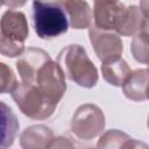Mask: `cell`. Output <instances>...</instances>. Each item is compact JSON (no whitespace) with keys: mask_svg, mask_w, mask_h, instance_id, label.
<instances>
[{"mask_svg":"<svg viewBox=\"0 0 149 149\" xmlns=\"http://www.w3.org/2000/svg\"><path fill=\"white\" fill-rule=\"evenodd\" d=\"M57 63L64 74L81 87L91 88L98 81V70L79 44H69L63 48L57 56Z\"/></svg>","mask_w":149,"mask_h":149,"instance_id":"obj_1","label":"cell"},{"mask_svg":"<svg viewBox=\"0 0 149 149\" xmlns=\"http://www.w3.org/2000/svg\"><path fill=\"white\" fill-rule=\"evenodd\" d=\"M33 24L42 40H51L68 31L69 20L61 1H34Z\"/></svg>","mask_w":149,"mask_h":149,"instance_id":"obj_2","label":"cell"},{"mask_svg":"<svg viewBox=\"0 0 149 149\" xmlns=\"http://www.w3.org/2000/svg\"><path fill=\"white\" fill-rule=\"evenodd\" d=\"M10 94L20 111L34 120H45L50 118L57 107V105L48 100L37 87L30 84L17 83Z\"/></svg>","mask_w":149,"mask_h":149,"instance_id":"obj_3","label":"cell"},{"mask_svg":"<svg viewBox=\"0 0 149 149\" xmlns=\"http://www.w3.org/2000/svg\"><path fill=\"white\" fill-rule=\"evenodd\" d=\"M104 128L105 115L102 111L93 104L80 105L71 119V132L80 140H93L102 133Z\"/></svg>","mask_w":149,"mask_h":149,"instance_id":"obj_4","label":"cell"},{"mask_svg":"<svg viewBox=\"0 0 149 149\" xmlns=\"http://www.w3.org/2000/svg\"><path fill=\"white\" fill-rule=\"evenodd\" d=\"M33 86L51 102L58 104L66 91L65 74L57 62L50 59L36 73Z\"/></svg>","mask_w":149,"mask_h":149,"instance_id":"obj_5","label":"cell"},{"mask_svg":"<svg viewBox=\"0 0 149 149\" xmlns=\"http://www.w3.org/2000/svg\"><path fill=\"white\" fill-rule=\"evenodd\" d=\"M94 26L102 30L122 34L127 17L128 7L119 1H94Z\"/></svg>","mask_w":149,"mask_h":149,"instance_id":"obj_6","label":"cell"},{"mask_svg":"<svg viewBox=\"0 0 149 149\" xmlns=\"http://www.w3.org/2000/svg\"><path fill=\"white\" fill-rule=\"evenodd\" d=\"M88 36L93 50L101 62L121 57L123 43L121 37L114 31L99 29L92 23L88 27Z\"/></svg>","mask_w":149,"mask_h":149,"instance_id":"obj_7","label":"cell"},{"mask_svg":"<svg viewBox=\"0 0 149 149\" xmlns=\"http://www.w3.org/2000/svg\"><path fill=\"white\" fill-rule=\"evenodd\" d=\"M29 28L26 15L15 9L6 10L0 19V36L16 44H24Z\"/></svg>","mask_w":149,"mask_h":149,"instance_id":"obj_8","label":"cell"},{"mask_svg":"<svg viewBox=\"0 0 149 149\" xmlns=\"http://www.w3.org/2000/svg\"><path fill=\"white\" fill-rule=\"evenodd\" d=\"M50 59L51 57L45 50L36 47L28 48L16 61V69L22 83L31 85L37 71Z\"/></svg>","mask_w":149,"mask_h":149,"instance_id":"obj_9","label":"cell"},{"mask_svg":"<svg viewBox=\"0 0 149 149\" xmlns=\"http://www.w3.org/2000/svg\"><path fill=\"white\" fill-rule=\"evenodd\" d=\"M61 3L68 15L70 26L73 29H85L92 24L93 13L86 1L68 0L61 1Z\"/></svg>","mask_w":149,"mask_h":149,"instance_id":"obj_10","label":"cell"},{"mask_svg":"<svg viewBox=\"0 0 149 149\" xmlns=\"http://www.w3.org/2000/svg\"><path fill=\"white\" fill-rule=\"evenodd\" d=\"M19 130V121L13 109L0 100V149H9Z\"/></svg>","mask_w":149,"mask_h":149,"instance_id":"obj_11","label":"cell"},{"mask_svg":"<svg viewBox=\"0 0 149 149\" xmlns=\"http://www.w3.org/2000/svg\"><path fill=\"white\" fill-rule=\"evenodd\" d=\"M148 70L140 69L130 72L122 85L123 94L134 101H144L148 98Z\"/></svg>","mask_w":149,"mask_h":149,"instance_id":"obj_12","label":"cell"},{"mask_svg":"<svg viewBox=\"0 0 149 149\" xmlns=\"http://www.w3.org/2000/svg\"><path fill=\"white\" fill-rule=\"evenodd\" d=\"M52 137L51 128L45 125H34L21 133L20 146L22 149H45Z\"/></svg>","mask_w":149,"mask_h":149,"instance_id":"obj_13","label":"cell"},{"mask_svg":"<svg viewBox=\"0 0 149 149\" xmlns=\"http://www.w3.org/2000/svg\"><path fill=\"white\" fill-rule=\"evenodd\" d=\"M130 72L128 63L121 57L101 62L102 78L113 86H122Z\"/></svg>","mask_w":149,"mask_h":149,"instance_id":"obj_14","label":"cell"},{"mask_svg":"<svg viewBox=\"0 0 149 149\" xmlns=\"http://www.w3.org/2000/svg\"><path fill=\"white\" fill-rule=\"evenodd\" d=\"M129 137L128 134L119 130V129H111L104 133L98 143V149H120L121 144Z\"/></svg>","mask_w":149,"mask_h":149,"instance_id":"obj_15","label":"cell"},{"mask_svg":"<svg viewBox=\"0 0 149 149\" xmlns=\"http://www.w3.org/2000/svg\"><path fill=\"white\" fill-rule=\"evenodd\" d=\"M130 51L134 58L143 64L148 63V30L136 34L130 44Z\"/></svg>","mask_w":149,"mask_h":149,"instance_id":"obj_16","label":"cell"},{"mask_svg":"<svg viewBox=\"0 0 149 149\" xmlns=\"http://www.w3.org/2000/svg\"><path fill=\"white\" fill-rule=\"evenodd\" d=\"M16 84L17 80L13 70L6 63L0 62V94L12 92Z\"/></svg>","mask_w":149,"mask_h":149,"instance_id":"obj_17","label":"cell"},{"mask_svg":"<svg viewBox=\"0 0 149 149\" xmlns=\"http://www.w3.org/2000/svg\"><path fill=\"white\" fill-rule=\"evenodd\" d=\"M24 52V44H16L3 40L0 36V54L6 57H19Z\"/></svg>","mask_w":149,"mask_h":149,"instance_id":"obj_18","label":"cell"},{"mask_svg":"<svg viewBox=\"0 0 149 149\" xmlns=\"http://www.w3.org/2000/svg\"><path fill=\"white\" fill-rule=\"evenodd\" d=\"M45 149H74V146L69 139L64 136H57L52 137V140L48 143Z\"/></svg>","mask_w":149,"mask_h":149,"instance_id":"obj_19","label":"cell"},{"mask_svg":"<svg viewBox=\"0 0 149 149\" xmlns=\"http://www.w3.org/2000/svg\"><path fill=\"white\" fill-rule=\"evenodd\" d=\"M120 149H149L147 143L142 142V141H139V140H135V139H132L130 136L121 144Z\"/></svg>","mask_w":149,"mask_h":149,"instance_id":"obj_20","label":"cell"},{"mask_svg":"<svg viewBox=\"0 0 149 149\" xmlns=\"http://www.w3.org/2000/svg\"><path fill=\"white\" fill-rule=\"evenodd\" d=\"M2 5L9 6V8H10V7H13V6H22V5H24V2H17V1H9V2H2Z\"/></svg>","mask_w":149,"mask_h":149,"instance_id":"obj_21","label":"cell"},{"mask_svg":"<svg viewBox=\"0 0 149 149\" xmlns=\"http://www.w3.org/2000/svg\"><path fill=\"white\" fill-rule=\"evenodd\" d=\"M1 5H2V2H0V7H1Z\"/></svg>","mask_w":149,"mask_h":149,"instance_id":"obj_22","label":"cell"},{"mask_svg":"<svg viewBox=\"0 0 149 149\" xmlns=\"http://www.w3.org/2000/svg\"><path fill=\"white\" fill-rule=\"evenodd\" d=\"M87 149H93V148H87Z\"/></svg>","mask_w":149,"mask_h":149,"instance_id":"obj_23","label":"cell"}]
</instances>
